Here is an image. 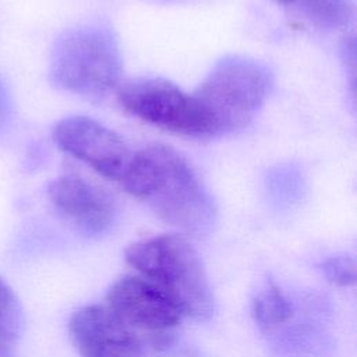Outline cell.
<instances>
[{
  "label": "cell",
  "mask_w": 357,
  "mask_h": 357,
  "mask_svg": "<svg viewBox=\"0 0 357 357\" xmlns=\"http://www.w3.org/2000/svg\"><path fill=\"white\" fill-rule=\"evenodd\" d=\"M121 187L184 233L201 236L215 225L218 211L212 195L190 162L169 145L137 151Z\"/></svg>",
  "instance_id": "obj_1"
},
{
  "label": "cell",
  "mask_w": 357,
  "mask_h": 357,
  "mask_svg": "<svg viewBox=\"0 0 357 357\" xmlns=\"http://www.w3.org/2000/svg\"><path fill=\"white\" fill-rule=\"evenodd\" d=\"M126 262L137 275L160 289L183 317L209 319L215 310L213 293L202 259L181 234H159L131 243Z\"/></svg>",
  "instance_id": "obj_2"
},
{
  "label": "cell",
  "mask_w": 357,
  "mask_h": 357,
  "mask_svg": "<svg viewBox=\"0 0 357 357\" xmlns=\"http://www.w3.org/2000/svg\"><path fill=\"white\" fill-rule=\"evenodd\" d=\"M273 88V74L245 56L219 60L192 92L206 114L213 137L247 127Z\"/></svg>",
  "instance_id": "obj_3"
},
{
  "label": "cell",
  "mask_w": 357,
  "mask_h": 357,
  "mask_svg": "<svg viewBox=\"0 0 357 357\" xmlns=\"http://www.w3.org/2000/svg\"><path fill=\"white\" fill-rule=\"evenodd\" d=\"M121 53L113 32L79 26L63 33L52 52L50 77L64 91L99 96L113 89L121 75Z\"/></svg>",
  "instance_id": "obj_4"
},
{
  "label": "cell",
  "mask_w": 357,
  "mask_h": 357,
  "mask_svg": "<svg viewBox=\"0 0 357 357\" xmlns=\"http://www.w3.org/2000/svg\"><path fill=\"white\" fill-rule=\"evenodd\" d=\"M117 99L130 114L155 127L187 137H213L211 123L195 96L165 78L124 82Z\"/></svg>",
  "instance_id": "obj_5"
},
{
  "label": "cell",
  "mask_w": 357,
  "mask_h": 357,
  "mask_svg": "<svg viewBox=\"0 0 357 357\" xmlns=\"http://www.w3.org/2000/svg\"><path fill=\"white\" fill-rule=\"evenodd\" d=\"M105 305L153 347L166 343L183 318L160 289L137 273L114 280L106 293Z\"/></svg>",
  "instance_id": "obj_6"
},
{
  "label": "cell",
  "mask_w": 357,
  "mask_h": 357,
  "mask_svg": "<svg viewBox=\"0 0 357 357\" xmlns=\"http://www.w3.org/2000/svg\"><path fill=\"white\" fill-rule=\"evenodd\" d=\"M53 139L60 149L120 185L135 156L119 134L86 116L60 120L53 128Z\"/></svg>",
  "instance_id": "obj_7"
},
{
  "label": "cell",
  "mask_w": 357,
  "mask_h": 357,
  "mask_svg": "<svg viewBox=\"0 0 357 357\" xmlns=\"http://www.w3.org/2000/svg\"><path fill=\"white\" fill-rule=\"evenodd\" d=\"M68 333L81 357H145L144 339L105 304H89L74 311Z\"/></svg>",
  "instance_id": "obj_8"
},
{
  "label": "cell",
  "mask_w": 357,
  "mask_h": 357,
  "mask_svg": "<svg viewBox=\"0 0 357 357\" xmlns=\"http://www.w3.org/2000/svg\"><path fill=\"white\" fill-rule=\"evenodd\" d=\"M47 197L63 218L88 236L103 234L116 218L109 192L75 174L54 178L47 187Z\"/></svg>",
  "instance_id": "obj_9"
},
{
  "label": "cell",
  "mask_w": 357,
  "mask_h": 357,
  "mask_svg": "<svg viewBox=\"0 0 357 357\" xmlns=\"http://www.w3.org/2000/svg\"><path fill=\"white\" fill-rule=\"evenodd\" d=\"M251 315L262 332H272L291 318L293 305L283 290L271 280L252 298Z\"/></svg>",
  "instance_id": "obj_10"
},
{
  "label": "cell",
  "mask_w": 357,
  "mask_h": 357,
  "mask_svg": "<svg viewBox=\"0 0 357 357\" xmlns=\"http://www.w3.org/2000/svg\"><path fill=\"white\" fill-rule=\"evenodd\" d=\"M22 332V310L20 301L8 286L0 278V356L8 353Z\"/></svg>",
  "instance_id": "obj_11"
},
{
  "label": "cell",
  "mask_w": 357,
  "mask_h": 357,
  "mask_svg": "<svg viewBox=\"0 0 357 357\" xmlns=\"http://www.w3.org/2000/svg\"><path fill=\"white\" fill-rule=\"evenodd\" d=\"M304 13L318 25L339 29L351 20L353 10L349 0H296Z\"/></svg>",
  "instance_id": "obj_12"
},
{
  "label": "cell",
  "mask_w": 357,
  "mask_h": 357,
  "mask_svg": "<svg viewBox=\"0 0 357 357\" xmlns=\"http://www.w3.org/2000/svg\"><path fill=\"white\" fill-rule=\"evenodd\" d=\"M318 266L325 279L335 286L349 287L356 283V264L349 255L329 257Z\"/></svg>",
  "instance_id": "obj_13"
},
{
  "label": "cell",
  "mask_w": 357,
  "mask_h": 357,
  "mask_svg": "<svg viewBox=\"0 0 357 357\" xmlns=\"http://www.w3.org/2000/svg\"><path fill=\"white\" fill-rule=\"evenodd\" d=\"M10 113H11L10 95H8L3 81L0 79V126H3L6 123V120L10 117Z\"/></svg>",
  "instance_id": "obj_14"
},
{
  "label": "cell",
  "mask_w": 357,
  "mask_h": 357,
  "mask_svg": "<svg viewBox=\"0 0 357 357\" xmlns=\"http://www.w3.org/2000/svg\"><path fill=\"white\" fill-rule=\"evenodd\" d=\"M276 1H279V3H283V4H291V3H294L296 0H276Z\"/></svg>",
  "instance_id": "obj_15"
}]
</instances>
